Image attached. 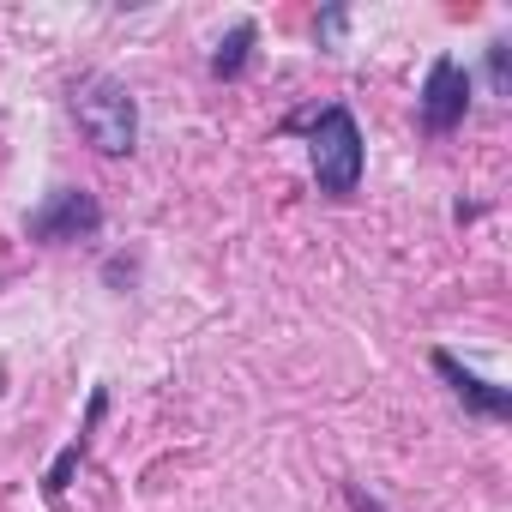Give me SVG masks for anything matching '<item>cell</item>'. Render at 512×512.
<instances>
[{"label": "cell", "instance_id": "1", "mask_svg": "<svg viewBox=\"0 0 512 512\" xmlns=\"http://www.w3.org/2000/svg\"><path fill=\"white\" fill-rule=\"evenodd\" d=\"M308 169L326 199H350L362 187L368 145H362V121L350 115V103H326L308 115Z\"/></svg>", "mask_w": 512, "mask_h": 512}, {"label": "cell", "instance_id": "2", "mask_svg": "<svg viewBox=\"0 0 512 512\" xmlns=\"http://www.w3.org/2000/svg\"><path fill=\"white\" fill-rule=\"evenodd\" d=\"M73 121L91 139V151H103V157H127L139 145V103L109 73H97V79H85L73 91Z\"/></svg>", "mask_w": 512, "mask_h": 512}, {"label": "cell", "instance_id": "3", "mask_svg": "<svg viewBox=\"0 0 512 512\" xmlns=\"http://www.w3.org/2000/svg\"><path fill=\"white\" fill-rule=\"evenodd\" d=\"M470 91H476L470 67L458 55H434L428 73H422V91H416V121L428 133H458L464 115H470Z\"/></svg>", "mask_w": 512, "mask_h": 512}, {"label": "cell", "instance_id": "4", "mask_svg": "<svg viewBox=\"0 0 512 512\" xmlns=\"http://www.w3.org/2000/svg\"><path fill=\"white\" fill-rule=\"evenodd\" d=\"M97 229H103V205H97V193H91V187H55V193L31 211V223H25V235H31V241H43V247L91 241Z\"/></svg>", "mask_w": 512, "mask_h": 512}, {"label": "cell", "instance_id": "5", "mask_svg": "<svg viewBox=\"0 0 512 512\" xmlns=\"http://www.w3.org/2000/svg\"><path fill=\"white\" fill-rule=\"evenodd\" d=\"M428 362H434V374L446 380V392L464 404V416H482V422H506V416H512V386L482 380V374H476V368H464L452 350H434Z\"/></svg>", "mask_w": 512, "mask_h": 512}, {"label": "cell", "instance_id": "6", "mask_svg": "<svg viewBox=\"0 0 512 512\" xmlns=\"http://www.w3.org/2000/svg\"><path fill=\"white\" fill-rule=\"evenodd\" d=\"M103 410H109V392L97 386V392H91V404H85V422H79V434L61 446V458H55V464H49V476H43V494H49V500H61V494H67V476H73V464L85 458V446H91V428L103 422Z\"/></svg>", "mask_w": 512, "mask_h": 512}, {"label": "cell", "instance_id": "7", "mask_svg": "<svg viewBox=\"0 0 512 512\" xmlns=\"http://www.w3.org/2000/svg\"><path fill=\"white\" fill-rule=\"evenodd\" d=\"M253 43H260V25H253V19H235V25H229V37H223V43H217V55H211V79L235 85V79L247 73V61H253Z\"/></svg>", "mask_w": 512, "mask_h": 512}, {"label": "cell", "instance_id": "8", "mask_svg": "<svg viewBox=\"0 0 512 512\" xmlns=\"http://www.w3.org/2000/svg\"><path fill=\"white\" fill-rule=\"evenodd\" d=\"M506 49H512L506 37H494V43H488V91H494V97H506V91H512V67H506Z\"/></svg>", "mask_w": 512, "mask_h": 512}, {"label": "cell", "instance_id": "9", "mask_svg": "<svg viewBox=\"0 0 512 512\" xmlns=\"http://www.w3.org/2000/svg\"><path fill=\"white\" fill-rule=\"evenodd\" d=\"M344 506H350V512H386V506H380L362 482H344Z\"/></svg>", "mask_w": 512, "mask_h": 512}, {"label": "cell", "instance_id": "10", "mask_svg": "<svg viewBox=\"0 0 512 512\" xmlns=\"http://www.w3.org/2000/svg\"><path fill=\"white\" fill-rule=\"evenodd\" d=\"M344 25H350V13H344V7H332V13L320 19V43H338V37H344Z\"/></svg>", "mask_w": 512, "mask_h": 512}]
</instances>
